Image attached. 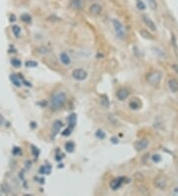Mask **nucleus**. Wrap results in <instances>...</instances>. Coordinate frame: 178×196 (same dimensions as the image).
<instances>
[{
    "label": "nucleus",
    "mask_w": 178,
    "mask_h": 196,
    "mask_svg": "<svg viewBox=\"0 0 178 196\" xmlns=\"http://www.w3.org/2000/svg\"><path fill=\"white\" fill-rule=\"evenodd\" d=\"M12 32H13V34L15 35L16 37H19L20 36V33H21V29H20V27H19L18 25H14L12 27Z\"/></svg>",
    "instance_id": "nucleus-21"
},
{
    "label": "nucleus",
    "mask_w": 178,
    "mask_h": 196,
    "mask_svg": "<svg viewBox=\"0 0 178 196\" xmlns=\"http://www.w3.org/2000/svg\"><path fill=\"white\" fill-rule=\"evenodd\" d=\"M71 75H72V77H73L74 79L81 81V80H84V79L87 78L88 73H87L86 70H84L83 69H74L73 72H72Z\"/></svg>",
    "instance_id": "nucleus-4"
},
{
    "label": "nucleus",
    "mask_w": 178,
    "mask_h": 196,
    "mask_svg": "<svg viewBox=\"0 0 178 196\" xmlns=\"http://www.w3.org/2000/svg\"><path fill=\"white\" fill-rule=\"evenodd\" d=\"M2 122H3V117H2L1 114H0V124H1Z\"/></svg>",
    "instance_id": "nucleus-36"
},
{
    "label": "nucleus",
    "mask_w": 178,
    "mask_h": 196,
    "mask_svg": "<svg viewBox=\"0 0 178 196\" xmlns=\"http://www.w3.org/2000/svg\"><path fill=\"white\" fill-rule=\"evenodd\" d=\"M113 27H114V31L116 33V36H117L119 39H124L126 37V31L125 28H124L123 24L121 23L120 21L115 19L113 20Z\"/></svg>",
    "instance_id": "nucleus-3"
},
{
    "label": "nucleus",
    "mask_w": 178,
    "mask_h": 196,
    "mask_svg": "<svg viewBox=\"0 0 178 196\" xmlns=\"http://www.w3.org/2000/svg\"><path fill=\"white\" fill-rule=\"evenodd\" d=\"M10 79H11L12 83L14 84L15 86H21V77L18 76L17 74H11L10 75Z\"/></svg>",
    "instance_id": "nucleus-16"
},
{
    "label": "nucleus",
    "mask_w": 178,
    "mask_h": 196,
    "mask_svg": "<svg viewBox=\"0 0 178 196\" xmlns=\"http://www.w3.org/2000/svg\"><path fill=\"white\" fill-rule=\"evenodd\" d=\"M140 34H141L144 38H145V39L153 40V36H152V35H150V33H147V31H145V30H142V31L140 32Z\"/></svg>",
    "instance_id": "nucleus-22"
},
{
    "label": "nucleus",
    "mask_w": 178,
    "mask_h": 196,
    "mask_svg": "<svg viewBox=\"0 0 178 196\" xmlns=\"http://www.w3.org/2000/svg\"><path fill=\"white\" fill-rule=\"evenodd\" d=\"M168 86L172 92H178V81L175 78H170L169 79Z\"/></svg>",
    "instance_id": "nucleus-13"
},
{
    "label": "nucleus",
    "mask_w": 178,
    "mask_h": 196,
    "mask_svg": "<svg viewBox=\"0 0 178 196\" xmlns=\"http://www.w3.org/2000/svg\"><path fill=\"white\" fill-rule=\"evenodd\" d=\"M74 148H75V146H74V144L72 143V142H67V143L66 144V152H72L74 151Z\"/></svg>",
    "instance_id": "nucleus-20"
},
{
    "label": "nucleus",
    "mask_w": 178,
    "mask_h": 196,
    "mask_svg": "<svg viewBox=\"0 0 178 196\" xmlns=\"http://www.w3.org/2000/svg\"><path fill=\"white\" fill-rule=\"evenodd\" d=\"M32 152H33V155L35 157H38L39 156V150L36 149L35 147H32Z\"/></svg>",
    "instance_id": "nucleus-32"
},
{
    "label": "nucleus",
    "mask_w": 178,
    "mask_h": 196,
    "mask_svg": "<svg viewBox=\"0 0 178 196\" xmlns=\"http://www.w3.org/2000/svg\"><path fill=\"white\" fill-rule=\"evenodd\" d=\"M124 182V178L123 177H119V178H115L113 179L111 181V183H110V186H111V188L113 190H117L121 187V185L123 184Z\"/></svg>",
    "instance_id": "nucleus-10"
},
{
    "label": "nucleus",
    "mask_w": 178,
    "mask_h": 196,
    "mask_svg": "<svg viewBox=\"0 0 178 196\" xmlns=\"http://www.w3.org/2000/svg\"><path fill=\"white\" fill-rule=\"evenodd\" d=\"M21 20L24 21L25 23H31L32 18H31V16H30L29 14L25 13V14H23L22 16H21Z\"/></svg>",
    "instance_id": "nucleus-23"
},
{
    "label": "nucleus",
    "mask_w": 178,
    "mask_h": 196,
    "mask_svg": "<svg viewBox=\"0 0 178 196\" xmlns=\"http://www.w3.org/2000/svg\"><path fill=\"white\" fill-rule=\"evenodd\" d=\"M12 152L14 156H18V155L21 154V149L18 148V147H15V148L12 150Z\"/></svg>",
    "instance_id": "nucleus-30"
},
{
    "label": "nucleus",
    "mask_w": 178,
    "mask_h": 196,
    "mask_svg": "<svg viewBox=\"0 0 178 196\" xmlns=\"http://www.w3.org/2000/svg\"><path fill=\"white\" fill-rule=\"evenodd\" d=\"M61 127H63V122L59 121V120L55 121V123H53V137H55L59 131H61Z\"/></svg>",
    "instance_id": "nucleus-12"
},
{
    "label": "nucleus",
    "mask_w": 178,
    "mask_h": 196,
    "mask_svg": "<svg viewBox=\"0 0 178 196\" xmlns=\"http://www.w3.org/2000/svg\"><path fill=\"white\" fill-rule=\"evenodd\" d=\"M11 64L14 67H20L21 64H22V62H21L20 59H11Z\"/></svg>",
    "instance_id": "nucleus-25"
},
{
    "label": "nucleus",
    "mask_w": 178,
    "mask_h": 196,
    "mask_svg": "<svg viewBox=\"0 0 178 196\" xmlns=\"http://www.w3.org/2000/svg\"><path fill=\"white\" fill-rule=\"evenodd\" d=\"M67 122H68L69 124V127H70L71 129H73L75 124H76V115H75L74 113L70 114V115L68 116V118H67Z\"/></svg>",
    "instance_id": "nucleus-15"
},
{
    "label": "nucleus",
    "mask_w": 178,
    "mask_h": 196,
    "mask_svg": "<svg viewBox=\"0 0 178 196\" xmlns=\"http://www.w3.org/2000/svg\"><path fill=\"white\" fill-rule=\"evenodd\" d=\"M100 104H101V106H103L104 108H108L110 106L109 99H108L106 96H102L100 99Z\"/></svg>",
    "instance_id": "nucleus-19"
},
{
    "label": "nucleus",
    "mask_w": 178,
    "mask_h": 196,
    "mask_svg": "<svg viewBox=\"0 0 178 196\" xmlns=\"http://www.w3.org/2000/svg\"><path fill=\"white\" fill-rule=\"evenodd\" d=\"M67 102V96L66 92L63 90H58L52 95L51 97V106L55 110L63 108Z\"/></svg>",
    "instance_id": "nucleus-1"
},
{
    "label": "nucleus",
    "mask_w": 178,
    "mask_h": 196,
    "mask_svg": "<svg viewBox=\"0 0 178 196\" xmlns=\"http://www.w3.org/2000/svg\"><path fill=\"white\" fill-rule=\"evenodd\" d=\"M161 78H162V74L159 72H152L150 73H148L147 76V81L150 85L152 86H156L160 83Z\"/></svg>",
    "instance_id": "nucleus-2"
},
{
    "label": "nucleus",
    "mask_w": 178,
    "mask_h": 196,
    "mask_svg": "<svg viewBox=\"0 0 178 196\" xmlns=\"http://www.w3.org/2000/svg\"><path fill=\"white\" fill-rule=\"evenodd\" d=\"M71 130H72V129H71L70 127L66 128V129L64 130L63 133H61V135H63V136H64V137H67V136H69V135L71 134Z\"/></svg>",
    "instance_id": "nucleus-29"
},
{
    "label": "nucleus",
    "mask_w": 178,
    "mask_h": 196,
    "mask_svg": "<svg viewBox=\"0 0 178 196\" xmlns=\"http://www.w3.org/2000/svg\"><path fill=\"white\" fill-rule=\"evenodd\" d=\"M68 5L71 9L75 11H80L84 8V2L82 0H70Z\"/></svg>",
    "instance_id": "nucleus-6"
},
{
    "label": "nucleus",
    "mask_w": 178,
    "mask_h": 196,
    "mask_svg": "<svg viewBox=\"0 0 178 196\" xmlns=\"http://www.w3.org/2000/svg\"><path fill=\"white\" fill-rule=\"evenodd\" d=\"M148 147V141L145 140V139H142V140H139L135 143V148H136L137 151L141 152L144 151Z\"/></svg>",
    "instance_id": "nucleus-7"
},
{
    "label": "nucleus",
    "mask_w": 178,
    "mask_h": 196,
    "mask_svg": "<svg viewBox=\"0 0 178 196\" xmlns=\"http://www.w3.org/2000/svg\"><path fill=\"white\" fill-rule=\"evenodd\" d=\"M148 5H150V7L152 8V9L155 10L156 8H157V3H156L155 0H147Z\"/></svg>",
    "instance_id": "nucleus-26"
},
{
    "label": "nucleus",
    "mask_w": 178,
    "mask_h": 196,
    "mask_svg": "<svg viewBox=\"0 0 178 196\" xmlns=\"http://www.w3.org/2000/svg\"><path fill=\"white\" fill-rule=\"evenodd\" d=\"M174 194H176V195H178V186L176 187V188L174 189Z\"/></svg>",
    "instance_id": "nucleus-35"
},
{
    "label": "nucleus",
    "mask_w": 178,
    "mask_h": 196,
    "mask_svg": "<svg viewBox=\"0 0 178 196\" xmlns=\"http://www.w3.org/2000/svg\"><path fill=\"white\" fill-rule=\"evenodd\" d=\"M59 59H61V62L66 65L70 64V62H71L70 58H69V56L66 53H61V54H59Z\"/></svg>",
    "instance_id": "nucleus-14"
},
{
    "label": "nucleus",
    "mask_w": 178,
    "mask_h": 196,
    "mask_svg": "<svg viewBox=\"0 0 178 196\" xmlns=\"http://www.w3.org/2000/svg\"><path fill=\"white\" fill-rule=\"evenodd\" d=\"M92 1H96V0H92Z\"/></svg>",
    "instance_id": "nucleus-38"
},
{
    "label": "nucleus",
    "mask_w": 178,
    "mask_h": 196,
    "mask_svg": "<svg viewBox=\"0 0 178 196\" xmlns=\"http://www.w3.org/2000/svg\"><path fill=\"white\" fill-rule=\"evenodd\" d=\"M95 136H96V137L98 138V139H100V140H103V139L106 138V134H105V132H104V131H102V130H98V131H97Z\"/></svg>",
    "instance_id": "nucleus-24"
},
{
    "label": "nucleus",
    "mask_w": 178,
    "mask_h": 196,
    "mask_svg": "<svg viewBox=\"0 0 178 196\" xmlns=\"http://www.w3.org/2000/svg\"><path fill=\"white\" fill-rule=\"evenodd\" d=\"M26 67H38V64L34 61H28L26 62Z\"/></svg>",
    "instance_id": "nucleus-28"
},
{
    "label": "nucleus",
    "mask_w": 178,
    "mask_h": 196,
    "mask_svg": "<svg viewBox=\"0 0 178 196\" xmlns=\"http://www.w3.org/2000/svg\"><path fill=\"white\" fill-rule=\"evenodd\" d=\"M112 142H113V143H118V139H116V138H112Z\"/></svg>",
    "instance_id": "nucleus-34"
},
{
    "label": "nucleus",
    "mask_w": 178,
    "mask_h": 196,
    "mask_svg": "<svg viewBox=\"0 0 178 196\" xmlns=\"http://www.w3.org/2000/svg\"><path fill=\"white\" fill-rule=\"evenodd\" d=\"M15 20H16V17H15L14 15L10 16V22H15Z\"/></svg>",
    "instance_id": "nucleus-33"
},
{
    "label": "nucleus",
    "mask_w": 178,
    "mask_h": 196,
    "mask_svg": "<svg viewBox=\"0 0 178 196\" xmlns=\"http://www.w3.org/2000/svg\"><path fill=\"white\" fill-rule=\"evenodd\" d=\"M155 187H157L158 189H164L167 186V178L165 176H158L155 179V182H153Z\"/></svg>",
    "instance_id": "nucleus-5"
},
{
    "label": "nucleus",
    "mask_w": 178,
    "mask_h": 196,
    "mask_svg": "<svg viewBox=\"0 0 178 196\" xmlns=\"http://www.w3.org/2000/svg\"><path fill=\"white\" fill-rule=\"evenodd\" d=\"M130 107L132 108V109H135V110H136V109H139L140 108V106L142 105V103L139 101V100L137 99H133L132 100V101L130 102Z\"/></svg>",
    "instance_id": "nucleus-17"
},
{
    "label": "nucleus",
    "mask_w": 178,
    "mask_h": 196,
    "mask_svg": "<svg viewBox=\"0 0 178 196\" xmlns=\"http://www.w3.org/2000/svg\"><path fill=\"white\" fill-rule=\"evenodd\" d=\"M152 160L155 162H159L161 160V157L159 155H155V156H152Z\"/></svg>",
    "instance_id": "nucleus-31"
},
{
    "label": "nucleus",
    "mask_w": 178,
    "mask_h": 196,
    "mask_svg": "<svg viewBox=\"0 0 178 196\" xmlns=\"http://www.w3.org/2000/svg\"><path fill=\"white\" fill-rule=\"evenodd\" d=\"M142 21H144V23L147 25V27H148V29H150L152 31H155L156 30V27L155 25V23H153V21H152V19L148 18L147 16L145 15L142 16Z\"/></svg>",
    "instance_id": "nucleus-11"
},
{
    "label": "nucleus",
    "mask_w": 178,
    "mask_h": 196,
    "mask_svg": "<svg viewBox=\"0 0 178 196\" xmlns=\"http://www.w3.org/2000/svg\"><path fill=\"white\" fill-rule=\"evenodd\" d=\"M51 170H52V167H51L50 165H43V167L40 168V172L43 173V174H48L51 172Z\"/></svg>",
    "instance_id": "nucleus-18"
},
{
    "label": "nucleus",
    "mask_w": 178,
    "mask_h": 196,
    "mask_svg": "<svg viewBox=\"0 0 178 196\" xmlns=\"http://www.w3.org/2000/svg\"><path fill=\"white\" fill-rule=\"evenodd\" d=\"M129 95H130V92H129L125 88L119 89V90L117 91V93H116V96H117L118 99L121 100V101H124V100H126L127 98L129 97Z\"/></svg>",
    "instance_id": "nucleus-8"
},
{
    "label": "nucleus",
    "mask_w": 178,
    "mask_h": 196,
    "mask_svg": "<svg viewBox=\"0 0 178 196\" xmlns=\"http://www.w3.org/2000/svg\"><path fill=\"white\" fill-rule=\"evenodd\" d=\"M137 7L142 11L145 9V5L142 0H137Z\"/></svg>",
    "instance_id": "nucleus-27"
},
{
    "label": "nucleus",
    "mask_w": 178,
    "mask_h": 196,
    "mask_svg": "<svg viewBox=\"0 0 178 196\" xmlns=\"http://www.w3.org/2000/svg\"><path fill=\"white\" fill-rule=\"evenodd\" d=\"M89 12H90L92 15H95V16L99 15L102 12V6L98 3H93L90 7H89Z\"/></svg>",
    "instance_id": "nucleus-9"
},
{
    "label": "nucleus",
    "mask_w": 178,
    "mask_h": 196,
    "mask_svg": "<svg viewBox=\"0 0 178 196\" xmlns=\"http://www.w3.org/2000/svg\"><path fill=\"white\" fill-rule=\"evenodd\" d=\"M173 67H175V69H176L177 72H178V67H177V65H173Z\"/></svg>",
    "instance_id": "nucleus-37"
}]
</instances>
